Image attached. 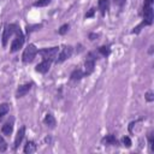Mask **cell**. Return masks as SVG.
I'll list each match as a JSON object with an SVG mask.
<instances>
[{
  "label": "cell",
  "instance_id": "6da1fadb",
  "mask_svg": "<svg viewBox=\"0 0 154 154\" xmlns=\"http://www.w3.org/2000/svg\"><path fill=\"white\" fill-rule=\"evenodd\" d=\"M37 54V48L35 47V45H28V47L24 49V52H23V61L24 63H30V61H32L34 60V58H35V55Z\"/></svg>",
  "mask_w": 154,
  "mask_h": 154
},
{
  "label": "cell",
  "instance_id": "7a4b0ae2",
  "mask_svg": "<svg viewBox=\"0 0 154 154\" xmlns=\"http://www.w3.org/2000/svg\"><path fill=\"white\" fill-rule=\"evenodd\" d=\"M58 51H59V48L58 47H52V48H45V49H42V51H40V54L42 55V58L43 59H46V60H53V59H55L57 58V55H58Z\"/></svg>",
  "mask_w": 154,
  "mask_h": 154
},
{
  "label": "cell",
  "instance_id": "3957f363",
  "mask_svg": "<svg viewBox=\"0 0 154 154\" xmlns=\"http://www.w3.org/2000/svg\"><path fill=\"white\" fill-rule=\"evenodd\" d=\"M23 43H24V37H23L20 30L18 29V30H17V36H16V38L12 41V45H11V52H17L19 48H22Z\"/></svg>",
  "mask_w": 154,
  "mask_h": 154
},
{
  "label": "cell",
  "instance_id": "277c9868",
  "mask_svg": "<svg viewBox=\"0 0 154 154\" xmlns=\"http://www.w3.org/2000/svg\"><path fill=\"white\" fill-rule=\"evenodd\" d=\"M17 30H18V28H17V25H14V24H10V25H7V26L5 28L4 35H2V46H6V45H7V41H8L10 36H11L13 32H17Z\"/></svg>",
  "mask_w": 154,
  "mask_h": 154
},
{
  "label": "cell",
  "instance_id": "5b68a950",
  "mask_svg": "<svg viewBox=\"0 0 154 154\" xmlns=\"http://www.w3.org/2000/svg\"><path fill=\"white\" fill-rule=\"evenodd\" d=\"M72 54V47L71 46H66L63 48V51L60 52V54L58 55V59H57V63H63L64 60H66L67 58H70Z\"/></svg>",
  "mask_w": 154,
  "mask_h": 154
},
{
  "label": "cell",
  "instance_id": "8992f818",
  "mask_svg": "<svg viewBox=\"0 0 154 154\" xmlns=\"http://www.w3.org/2000/svg\"><path fill=\"white\" fill-rule=\"evenodd\" d=\"M143 19H144V24H152L153 23V8L152 6L148 7H143Z\"/></svg>",
  "mask_w": 154,
  "mask_h": 154
},
{
  "label": "cell",
  "instance_id": "52a82bcc",
  "mask_svg": "<svg viewBox=\"0 0 154 154\" xmlns=\"http://www.w3.org/2000/svg\"><path fill=\"white\" fill-rule=\"evenodd\" d=\"M84 66H85V72H84V75H89V73L93 72V70H94V67H95V58L93 57V54H89V57H88L87 60H85Z\"/></svg>",
  "mask_w": 154,
  "mask_h": 154
},
{
  "label": "cell",
  "instance_id": "ba28073f",
  "mask_svg": "<svg viewBox=\"0 0 154 154\" xmlns=\"http://www.w3.org/2000/svg\"><path fill=\"white\" fill-rule=\"evenodd\" d=\"M49 67H51V60H46L45 59L43 61H41L40 64L36 65V71L41 72V73H46L49 70Z\"/></svg>",
  "mask_w": 154,
  "mask_h": 154
},
{
  "label": "cell",
  "instance_id": "9c48e42d",
  "mask_svg": "<svg viewBox=\"0 0 154 154\" xmlns=\"http://www.w3.org/2000/svg\"><path fill=\"white\" fill-rule=\"evenodd\" d=\"M30 89H31V84H30V83L23 84V85H20V87L17 89V91H16V96H17V97H22V96H24L25 94H28Z\"/></svg>",
  "mask_w": 154,
  "mask_h": 154
},
{
  "label": "cell",
  "instance_id": "30bf717a",
  "mask_svg": "<svg viewBox=\"0 0 154 154\" xmlns=\"http://www.w3.org/2000/svg\"><path fill=\"white\" fill-rule=\"evenodd\" d=\"M24 135H25V126H22V128L18 130L17 136H16V138H14V148H17V147L20 144V142H22Z\"/></svg>",
  "mask_w": 154,
  "mask_h": 154
},
{
  "label": "cell",
  "instance_id": "8fae6325",
  "mask_svg": "<svg viewBox=\"0 0 154 154\" xmlns=\"http://www.w3.org/2000/svg\"><path fill=\"white\" fill-rule=\"evenodd\" d=\"M12 130H13V124H12V122H7V123H5V124L2 125V129H1L2 134H4V135H7V136L11 135Z\"/></svg>",
  "mask_w": 154,
  "mask_h": 154
},
{
  "label": "cell",
  "instance_id": "7c38bea8",
  "mask_svg": "<svg viewBox=\"0 0 154 154\" xmlns=\"http://www.w3.org/2000/svg\"><path fill=\"white\" fill-rule=\"evenodd\" d=\"M36 150V144L32 142V141H28L25 147H24V153L25 154H31Z\"/></svg>",
  "mask_w": 154,
  "mask_h": 154
},
{
  "label": "cell",
  "instance_id": "4fadbf2b",
  "mask_svg": "<svg viewBox=\"0 0 154 154\" xmlns=\"http://www.w3.org/2000/svg\"><path fill=\"white\" fill-rule=\"evenodd\" d=\"M108 7H109V0H99V8L102 14H105V12L108 10Z\"/></svg>",
  "mask_w": 154,
  "mask_h": 154
},
{
  "label": "cell",
  "instance_id": "5bb4252c",
  "mask_svg": "<svg viewBox=\"0 0 154 154\" xmlns=\"http://www.w3.org/2000/svg\"><path fill=\"white\" fill-rule=\"evenodd\" d=\"M45 124L48 125L49 128H54V125H55V119H54V117H53L51 113L46 114V117H45Z\"/></svg>",
  "mask_w": 154,
  "mask_h": 154
},
{
  "label": "cell",
  "instance_id": "9a60e30c",
  "mask_svg": "<svg viewBox=\"0 0 154 154\" xmlns=\"http://www.w3.org/2000/svg\"><path fill=\"white\" fill-rule=\"evenodd\" d=\"M102 143L103 144H117V140L113 135H108L105 138H102Z\"/></svg>",
  "mask_w": 154,
  "mask_h": 154
},
{
  "label": "cell",
  "instance_id": "2e32d148",
  "mask_svg": "<svg viewBox=\"0 0 154 154\" xmlns=\"http://www.w3.org/2000/svg\"><path fill=\"white\" fill-rule=\"evenodd\" d=\"M8 111H10V105L8 103H1L0 105V119L4 117V116H6L7 113H8Z\"/></svg>",
  "mask_w": 154,
  "mask_h": 154
},
{
  "label": "cell",
  "instance_id": "e0dca14e",
  "mask_svg": "<svg viewBox=\"0 0 154 154\" xmlns=\"http://www.w3.org/2000/svg\"><path fill=\"white\" fill-rule=\"evenodd\" d=\"M83 76H84V72H83L82 70L77 69V70H75V71L71 73V79H73V81H76V79H81Z\"/></svg>",
  "mask_w": 154,
  "mask_h": 154
},
{
  "label": "cell",
  "instance_id": "ac0fdd59",
  "mask_svg": "<svg viewBox=\"0 0 154 154\" xmlns=\"http://www.w3.org/2000/svg\"><path fill=\"white\" fill-rule=\"evenodd\" d=\"M51 2V0H38L36 2H34V6L36 7H41V6H47Z\"/></svg>",
  "mask_w": 154,
  "mask_h": 154
},
{
  "label": "cell",
  "instance_id": "d6986e66",
  "mask_svg": "<svg viewBox=\"0 0 154 154\" xmlns=\"http://www.w3.org/2000/svg\"><path fill=\"white\" fill-rule=\"evenodd\" d=\"M99 52H100L103 57H107V55L109 54V48H108V47L102 46V47H100V48H99Z\"/></svg>",
  "mask_w": 154,
  "mask_h": 154
},
{
  "label": "cell",
  "instance_id": "ffe728a7",
  "mask_svg": "<svg viewBox=\"0 0 154 154\" xmlns=\"http://www.w3.org/2000/svg\"><path fill=\"white\" fill-rule=\"evenodd\" d=\"M69 28H70V26H69V24H64V25H61V26H60V29L58 30V32H59L60 35H64V34H66V32H67Z\"/></svg>",
  "mask_w": 154,
  "mask_h": 154
},
{
  "label": "cell",
  "instance_id": "44dd1931",
  "mask_svg": "<svg viewBox=\"0 0 154 154\" xmlns=\"http://www.w3.org/2000/svg\"><path fill=\"white\" fill-rule=\"evenodd\" d=\"M7 149V143L5 142V140L0 136V152H5Z\"/></svg>",
  "mask_w": 154,
  "mask_h": 154
},
{
  "label": "cell",
  "instance_id": "7402d4cb",
  "mask_svg": "<svg viewBox=\"0 0 154 154\" xmlns=\"http://www.w3.org/2000/svg\"><path fill=\"white\" fill-rule=\"evenodd\" d=\"M123 143H124V146L130 147V146H131V140H130L128 136H125V137H123Z\"/></svg>",
  "mask_w": 154,
  "mask_h": 154
},
{
  "label": "cell",
  "instance_id": "603a6c76",
  "mask_svg": "<svg viewBox=\"0 0 154 154\" xmlns=\"http://www.w3.org/2000/svg\"><path fill=\"white\" fill-rule=\"evenodd\" d=\"M146 100L149 101V102H152V101L154 100V96H153V93H152V91H148V93L146 94Z\"/></svg>",
  "mask_w": 154,
  "mask_h": 154
},
{
  "label": "cell",
  "instance_id": "cb8c5ba5",
  "mask_svg": "<svg viewBox=\"0 0 154 154\" xmlns=\"http://www.w3.org/2000/svg\"><path fill=\"white\" fill-rule=\"evenodd\" d=\"M125 1H126V0H114V4L118 5V6H123V5L125 4Z\"/></svg>",
  "mask_w": 154,
  "mask_h": 154
},
{
  "label": "cell",
  "instance_id": "d4e9b609",
  "mask_svg": "<svg viewBox=\"0 0 154 154\" xmlns=\"http://www.w3.org/2000/svg\"><path fill=\"white\" fill-rule=\"evenodd\" d=\"M152 4H153V0H144V5H143V7L152 6Z\"/></svg>",
  "mask_w": 154,
  "mask_h": 154
},
{
  "label": "cell",
  "instance_id": "484cf974",
  "mask_svg": "<svg viewBox=\"0 0 154 154\" xmlns=\"http://www.w3.org/2000/svg\"><path fill=\"white\" fill-rule=\"evenodd\" d=\"M93 14H94V8H90V11L85 14V18H89V17H91Z\"/></svg>",
  "mask_w": 154,
  "mask_h": 154
},
{
  "label": "cell",
  "instance_id": "4316f807",
  "mask_svg": "<svg viewBox=\"0 0 154 154\" xmlns=\"http://www.w3.org/2000/svg\"><path fill=\"white\" fill-rule=\"evenodd\" d=\"M97 37V34H89V38L90 40H95Z\"/></svg>",
  "mask_w": 154,
  "mask_h": 154
}]
</instances>
